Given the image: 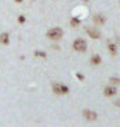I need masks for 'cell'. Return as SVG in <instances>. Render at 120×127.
Segmentation results:
<instances>
[{
	"mask_svg": "<svg viewBox=\"0 0 120 127\" xmlns=\"http://www.w3.org/2000/svg\"><path fill=\"white\" fill-rule=\"evenodd\" d=\"M83 114L88 121H96V118H97V114L94 112H90V110H84Z\"/></svg>",
	"mask_w": 120,
	"mask_h": 127,
	"instance_id": "4",
	"label": "cell"
},
{
	"mask_svg": "<svg viewBox=\"0 0 120 127\" xmlns=\"http://www.w3.org/2000/svg\"><path fill=\"white\" fill-rule=\"evenodd\" d=\"M0 42L4 43V44H8L9 43V35H8L7 32H4V34L0 35Z\"/></svg>",
	"mask_w": 120,
	"mask_h": 127,
	"instance_id": "6",
	"label": "cell"
},
{
	"mask_svg": "<svg viewBox=\"0 0 120 127\" xmlns=\"http://www.w3.org/2000/svg\"><path fill=\"white\" fill-rule=\"evenodd\" d=\"M101 62V57L100 56H94L92 59V64H100Z\"/></svg>",
	"mask_w": 120,
	"mask_h": 127,
	"instance_id": "9",
	"label": "cell"
},
{
	"mask_svg": "<svg viewBox=\"0 0 120 127\" xmlns=\"http://www.w3.org/2000/svg\"><path fill=\"white\" fill-rule=\"evenodd\" d=\"M110 51H111V53H112V55H115V52H116V51H115V45H112V44H111V45H110Z\"/></svg>",
	"mask_w": 120,
	"mask_h": 127,
	"instance_id": "11",
	"label": "cell"
},
{
	"mask_svg": "<svg viewBox=\"0 0 120 127\" xmlns=\"http://www.w3.org/2000/svg\"><path fill=\"white\" fill-rule=\"evenodd\" d=\"M105 95L106 96H114V95H116V88L115 87H106L105 88Z\"/></svg>",
	"mask_w": 120,
	"mask_h": 127,
	"instance_id": "5",
	"label": "cell"
},
{
	"mask_svg": "<svg viewBox=\"0 0 120 127\" xmlns=\"http://www.w3.org/2000/svg\"><path fill=\"white\" fill-rule=\"evenodd\" d=\"M53 91H54V94H57V95H62V94H67L68 88L66 87V86H62V84H54L53 86Z\"/></svg>",
	"mask_w": 120,
	"mask_h": 127,
	"instance_id": "3",
	"label": "cell"
},
{
	"mask_svg": "<svg viewBox=\"0 0 120 127\" xmlns=\"http://www.w3.org/2000/svg\"><path fill=\"white\" fill-rule=\"evenodd\" d=\"M115 105H119L120 106V100H118V102H115Z\"/></svg>",
	"mask_w": 120,
	"mask_h": 127,
	"instance_id": "13",
	"label": "cell"
},
{
	"mask_svg": "<svg viewBox=\"0 0 120 127\" xmlns=\"http://www.w3.org/2000/svg\"><path fill=\"white\" fill-rule=\"evenodd\" d=\"M71 25H74V26H76V25H79V21H78V20H75V18H74V20L71 21Z\"/></svg>",
	"mask_w": 120,
	"mask_h": 127,
	"instance_id": "12",
	"label": "cell"
},
{
	"mask_svg": "<svg viewBox=\"0 0 120 127\" xmlns=\"http://www.w3.org/2000/svg\"><path fill=\"white\" fill-rule=\"evenodd\" d=\"M47 35H48V38H49V39H52V40H58V39H61V38H62L63 32H62L61 29L54 27V29H50V30L48 31Z\"/></svg>",
	"mask_w": 120,
	"mask_h": 127,
	"instance_id": "1",
	"label": "cell"
},
{
	"mask_svg": "<svg viewBox=\"0 0 120 127\" xmlns=\"http://www.w3.org/2000/svg\"><path fill=\"white\" fill-rule=\"evenodd\" d=\"M105 21H106V18L103 16H96L94 17V22H96V24H105Z\"/></svg>",
	"mask_w": 120,
	"mask_h": 127,
	"instance_id": "8",
	"label": "cell"
},
{
	"mask_svg": "<svg viewBox=\"0 0 120 127\" xmlns=\"http://www.w3.org/2000/svg\"><path fill=\"white\" fill-rule=\"evenodd\" d=\"M88 34L90 36H92L93 39H98L100 36H101V34L98 32V31H94V30H90V29H88Z\"/></svg>",
	"mask_w": 120,
	"mask_h": 127,
	"instance_id": "7",
	"label": "cell"
},
{
	"mask_svg": "<svg viewBox=\"0 0 120 127\" xmlns=\"http://www.w3.org/2000/svg\"><path fill=\"white\" fill-rule=\"evenodd\" d=\"M74 49L78 51V52H84L87 49V43H85V40L76 39L75 42H74Z\"/></svg>",
	"mask_w": 120,
	"mask_h": 127,
	"instance_id": "2",
	"label": "cell"
},
{
	"mask_svg": "<svg viewBox=\"0 0 120 127\" xmlns=\"http://www.w3.org/2000/svg\"><path fill=\"white\" fill-rule=\"evenodd\" d=\"M110 82L114 83V84H119V83H120V80H119L118 78H111V79H110Z\"/></svg>",
	"mask_w": 120,
	"mask_h": 127,
	"instance_id": "10",
	"label": "cell"
}]
</instances>
